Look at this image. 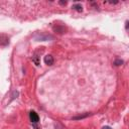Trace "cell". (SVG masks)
<instances>
[{
	"label": "cell",
	"instance_id": "cell-13",
	"mask_svg": "<svg viewBox=\"0 0 129 129\" xmlns=\"http://www.w3.org/2000/svg\"><path fill=\"white\" fill-rule=\"evenodd\" d=\"M125 28H126V29H128V21H126V22H125Z\"/></svg>",
	"mask_w": 129,
	"mask_h": 129
},
{
	"label": "cell",
	"instance_id": "cell-1",
	"mask_svg": "<svg viewBox=\"0 0 129 129\" xmlns=\"http://www.w3.org/2000/svg\"><path fill=\"white\" fill-rule=\"evenodd\" d=\"M33 37L36 41H45V40L53 39V36H51L49 34H46V33H36Z\"/></svg>",
	"mask_w": 129,
	"mask_h": 129
},
{
	"label": "cell",
	"instance_id": "cell-6",
	"mask_svg": "<svg viewBox=\"0 0 129 129\" xmlns=\"http://www.w3.org/2000/svg\"><path fill=\"white\" fill-rule=\"evenodd\" d=\"M72 8H73L74 10L78 11V12H82V11H83V7H82L81 4H74V5L72 6Z\"/></svg>",
	"mask_w": 129,
	"mask_h": 129
},
{
	"label": "cell",
	"instance_id": "cell-12",
	"mask_svg": "<svg viewBox=\"0 0 129 129\" xmlns=\"http://www.w3.org/2000/svg\"><path fill=\"white\" fill-rule=\"evenodd\" d=\"M102 129H112V128H111L110 126H104V127H103Z\"/></svg>",
	"mask_w": 129,
	"mask_h": 129
},
{
	"label": "cell",
	"instance_id": "cell-3",
	"mask_svg": "<svg viewBox=\"0 0 129 129\" xmlns=\"http://www.w3.org/2000/svg\"><path fill=\"white\" fill-rule=\"evenodd\" d=\"M52 30H53L55 33H58V34H63V33H66L67 28H66L63 25H54V26L52 27Z\"/></svg>",
	"mask_w": 129,
	"mask_h": 129
},
{
	"label": "cell",
	"instance_id": "cell-5",
	"mask_svg": "<svg viewBox=\"0 0 129 129\" xmlns=\"http://www.w3.org/2000/svg\"><path fill=\"white\" fill-rule=\"evenodd\" d=\"M43 61L45 64L47 66H52L53 62H54V59H53V56L50 55V54H46L44 57H43Z\"/></svg>",
	"mask_w": 129,
	"mask_h": 129
},
{
	"label": "cell",
	"instance_id": "cell-2",
	"mask_svg": "<svg viewBox=\"0 0 129 129\" xmlns=\"http://www.w3.org/2000/svg\"><path fill=\"white\" fill-rule=\"evenodd\" d=\"M29 119H30V121H31L32 124H36V123H38V121H39V116L37 115L36 112L30 111V112H29Z\"/></svg>",
	"mask_w": 129,
	"mask_h": 129
},
{
	"label": "cell",
	"instance_id": "cell-7",
	"mask_svg": "<svg viewBox=\"0 0 129 129\" xmlns=\"http://www.w3.org/2000/svg\"><path fill=\"white\" fill-rule=\"evenodd\" d=\"M32 61H33L36 66H39V63H40V61H39V57H38L36 54H34V55L32 56Z\"/></svg>",
	"mask_w": 129,
	"mask_h": 129
},
{
	"label": "cell",
	"instance_id": "cell-4",
	"mask_svg": "<svg viewBox=\"0 0 129 129\" xmlns=\"http://www.w3.org/2000/svg\"><path fill=\"white\" fill-rule=\"evenodd\" d=\"M9 44V37L5 34H0V46H7Z\"/></svg>",
	"mask_w": 129,
	"mask_h": 129
},
{
	"label": "cell",
	"instance_id": "cell-8",
	"mask_svg": "<svg viewBox=\"0 0 129 129\" xmlns=\"http://www.w3.org/2000/svg\"><path fill=\"white\" fill-rule=\"evenodd\" d=\"M116 67H119V66H122L123 63H124V61L122 60V59H119V58H117V59H115L114 60V62H113Z\"/></svg>",
	"mask_w": 129,
	"mask_h": 129
},
{
	"label": "cell",
	"instance_id": "cell-11",
	"mask_svg": "<svg viewBox=\"0 0 129 129\" xmlns=\"http://www.w3.org/2000/svg\"><path fill=\"white\" fill-rule=\"evenodd\" d=\"M32 126H33V128H34V129H39V127H38L36 124H32Z\"/></svg>",
	"mask_w": 129,
	"mask_h": 129
},
{
	"label": "cell",
	"instance_id": "cell-9",
	"mask_svg": "<svg viewBox=\"0 0 129 129\" xmlns=\"http://www.w3.org/2000/svg\"><path fill=\"white\" fill-rule=\"evenodd\" d=\"M87 116H89V113H88V114H85V115H80V116H77V117H74L73 119H74V120H79V119H84V118H86Z\"/></svg>",
	"mask_w": 129,
	"mask_h": 129
},
{
	"label": "cell",
	"instance_id": "cell-10",
	"mask_svg": "<svg viewBox=\"0 0 129 129\" xmlns=\"http://www.w3.org/2000/svg\"><path fill=\"white\" fill-rule=\"evenodd\" d=\"M59 4L60 5H66L67 4V1H59Z\"/></svg>",
	"mask_w": 129,
	"mask_h": 129
}]
</instances>
